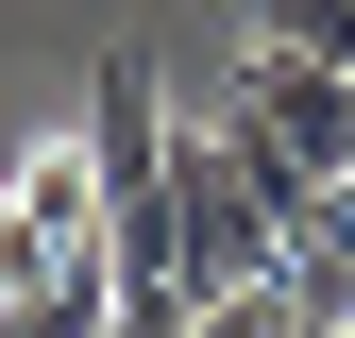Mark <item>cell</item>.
<instances>
[{
  "label": "cell",
  "mask_w": 355,
  "mask_h": 338,
  "mask_svg": "<svg viewBox=\"0 0 355 338\" xmlns=\"http://www.w3.org/2000/svg\"><path fill=\"white\" fill-rule=\"evenodd\" d=\"M203 338H338V321L304 305L288 271H254V287H220V305H203Z\"/></svg>",
  "instance_id": "obj_5"
},
{
  "label": "cell",
  "mask_w": 355,
  "mask_h": 338,
  "mask_svg": "<svg viewBox=\"0 0 355 338\" xmlns=\"http://www.w3.org/2000/svg\"><path fill=\"white\" fill-rule=\"evenodd\" d=\"M220 118H254V136H271L288 169H322V186H355V68H338V51H254Z\"/></svg>",
  "instance_id": "obj_2"
},
{
  "label": "cell",
  "mask_w": 355,
  "mask_h": 338,
  "mask_svg": "<svg viewBox=\"0 0 355 338\" xmlns=\"http://www.w3.org/2000/svg\"><path fill=\"white\" fill-rule=\"evenodd\" d=\"M338 338H355V321H338Z\"/></svg>",
  "instance_id": "obj_7"
},
{
  "label": "cell",
  "mask_w": 355,
  "mask_h": 338,
  "mask_svg": "<svg viewBox=\"0 0 355 338\" xmlns=\"http://www.w3.org/2000/svg\"><path fill=\"white\" fill-rule=\"evenodd\" d=\"M288 287H304L322 321H355V186H304V203H288Z\"/></svg>",
  "instance_id": "obj_4"
},
{
  "label": "cell",
  "mask_w": 355,
  "mask_h": 338,
  "mask_svg": "<svg viewBox=\"0 0 355 338\" xmlns=\"http://www.w3.org/2000/svg\"><path fill=\"white\" fill-rule=\"evenodd\" d=\"M0 338H119V237H68L0 287Z\"/></svg>",
  "instance_id": "obj_3"
},
{
  "label": "cell",
  "mask_w": 355,
  "mask_h": 338,
  "mask_svg": "<svg viewBox=\"0 0 355 338\" xmlns=\"http://www.w3.org/2000/svg\"><path fill=\"white\" fill-rule=\"evenodd\" d=\"M237 34H254V51H338L355 68V0H237Z\"/></svg>",
  "instance_id": "obj_6"
},
{
  "label": "cell",
  "mask_w": 355,
  "mask_h": 338,
  "mask_svg": "<svg viewBox=\"0 0 355 338\" xmlns=\"http://www.w3.org/2000/svg\"><path fill=\"white\" fill-rule=\"evenodd\" d=\"M119 220V169H102V118H51V136H17V169H0V287L34 271V254L102 237Z\"/></svg>",
  "instance_id": "obj_1"
}]
</instances>
